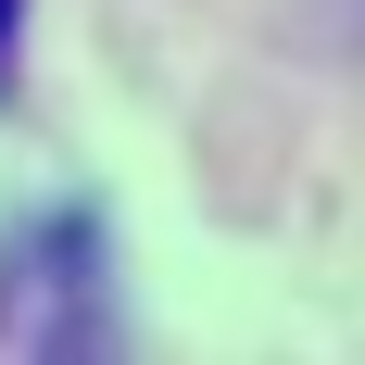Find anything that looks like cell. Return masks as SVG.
<instances>
[{
  "label": "cell",
  "mask_w": 365,
  "mask_h": 365,
  "mask_svg": "<svg viewBox=\"0 0 365 365\" xmlns=\"http://www.w3.org/2000/svg\"><path fill=\"white\" fill-rule=\"evenodd\" d=\"M13 13H26V0H0V63H13Z\"/></svg>",
  "instance_id": "6da1fadb"
}]
</instances>
